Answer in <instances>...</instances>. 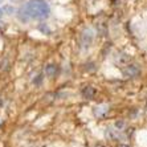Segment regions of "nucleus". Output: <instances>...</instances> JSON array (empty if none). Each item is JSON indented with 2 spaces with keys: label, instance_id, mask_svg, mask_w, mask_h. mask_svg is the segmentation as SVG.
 <instances>
[{
  "label": "nucleus",
  "instance_id": "1",
  "mask_svg": "<svg viewBox=\"0 0 147 147\" xmlns=\"http://www.w3.org/2000/svg\"><path fill=\"white\" fill-rule=\"evenodd\" d=\"M24 8L31 20H45L51 15V8L45 0H29Z\"/></svg>",
  "mask_w": 147,
  "mask_h": 147
},
{
  "label": "nucleus",
  "instance_id": "2",
  "mask_svg": "<svg viewBox=\"0 0 147 147\" xmlns=\"http://www.w3.org/2000/svg\"><path fill=\"white\" fill-rule=\"evenodd\" d=\"M93 38H94V32H93L92 28H86L85 31L81 33V44L84 48H89L90 44L93 42Z\"/></svg>",
  "mask_w": 147,
  "mask_h": 147
},
{
  "label": "nucleus",
  "instance_id": "3",
  "mask_svg": "<svg viewBox=\"0 0 147 147\" xmlns=\"http://www.w3.org/2000/svg\"><path fill=\"white\" fill-rule=\"evenodd\" d=\"M139 73H140V69L137 65H127L122 69V74L125 77H129V78L137 77V76H139Z\"/></svg>",
  "mask_w": 147,
  "mask_h": 147
},
{
  "label": "nucleus",
  "instance_id": "4",
  "mask_svg": "<svg viewBox=\"0 0 147 147\" xmlns=\"http://www.w3.org/2000/svg\"><path fill=\"white\" fill-rule=\"evenodd\" d=\"M45 74L48 77H55L57 74V66L53 65V64H49V65L45 66Z\"/></svg>",
  "mask_w": 147,
  "mask_h": 147
},
{
  "label": "nucleus",
  "instance_id": "5",
  "mask_svg": "<svg viewBox=\"0 0 147 147\" xmlns=\"http://www.w3.org/2000/svg\"><path fill=\"white\" fill-rule=\"evenodd\" d=\"M109 111V106L107 105H102V106H97L96 109H94V114H96V117H103L105 114Z\"/></svg>",
  "mask_w": 147,
  "mask_h": 147
},
{
  "label": "nucleus",
  "instance_id": "6",
  "mask_svg": "<svg viewBox=\"0 0 147 147\" xmlns=\"http://www.w3.org/2000/svg\"><path fill=\"white\" fill-rule=\"evenodd\" d=\"M17 17H19V20L23 21V23H27V21H29L31 19H29V16H28V13L25 12V8L24 5L19 9V13H17Z\"/></svg>",
  "mask_w": 147,
  "mask_h": 147
},
{
  "label": "nucleus",
  "instance_id": "7",
  "mask_svg": "<svg viewBox=\"0 0 147 147\" xmlns=\"http://www.w3.org/2000/svg\"><path fill=\"white\" fill-rule=\"evenodd\" d=\"M82 94H84V97H86V98H93L94 94H96V90L93 89L92 86H86L85 89L82 90Z\"/></svg>",
  "mask_w": 147,
  "mask_h": 147
},
{
  "label": "nucleus",
  "instance_id": "8",
  "mask_svg": "<svg viewBox=\"0 0 147 147\" xmlns=\"http://www.w3.org/2000/svg\"><path fill=\"white\" fill-rule=\"evenodd\" d=\"M115 126L118 127V129H121V127H123V122H117V123H115Z\"/></svg>",
  "mask_w": 147,
  "mask_h": 147
},
{
  "label": "nucleus",
  "instance_id": "9",
  "mask_svg": "<svg viewBox=\"0 0 147 147\" xmlns=\"http://www.w3.org/2000/svg\"><path fill=\"white\" fill-rule=\"evenodd\" d=\"M3 16V9H0V17Z\"/></svg>",
  "mask_w": 147,
  "mask_h": 147
},
{
  "label": "nucleus",
  "instance_id": "10",
  "mask_svg": "<svg viewBox=\"0 0 147 147\" xmlns=\"http://www.w3.org/2000/svg\"><path fill=\"white\" fill-rule=\"evenodd\" d=\"M0 3H3V0H0Z\"/></svg>",
  "mask_w": 147,
  "mask_h": 147
}]
</instances>
